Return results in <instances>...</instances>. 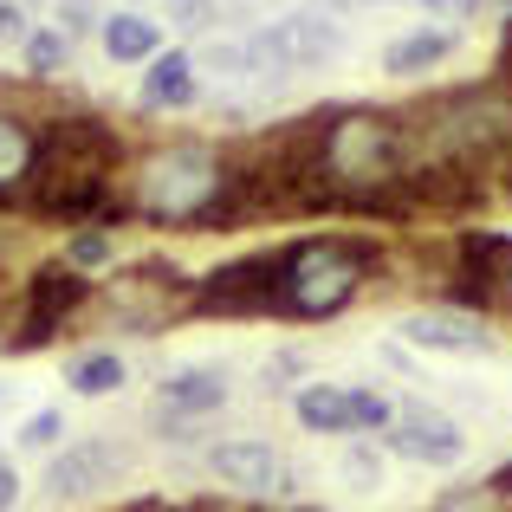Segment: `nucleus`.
I'll return each instance as SVG.
<instances>
[{
  "label": "nucleus",
  "instance_id": "nucleus-1",
  "mask_svg": "<svg viewBox=\"0 0 512 512\" xmlns=\"http://www.w3.org/2000/svg\"><path fill=\"white\" fill-rule=\"evenodd\" d=\"M227 188V163L208 143H169V150L143 156L130 175V208L143 221H169V227H208L214 201Z\"/></svg>",
  "mask_w": 512,
  "mask_h": 512
},
{
  "label": "nucleus",
  "instance_id": "nucleus-2",
  "mask_svg": "<svg viewBox=\"0 0 512 512\" xmlns=\"http://www.w3.org/2000/svg\"><path fill=\"white\" fill-rule=\"evenodd\" d=\"M376 253L363 240H299L286 260V292H279V312L292 318H331L357 299V279Z\"/></svg>",
  "mask_w": 512,
  "mask_h": 512
},
{
  "label": "nucleus",
  "instance_id": "nucleus-3",
  "mask_svg": "<svg viewBox=\"0 0 512 512\" xmlns=\"http://www.w3.org/2000/svg\"><path fill=\"white\" fill-rule=\"evenodd\" d=\"M286 253H253V260H227L188 292L195 312H221V318H253V312H279V292H286Z\"/></svg>",
  "mask_w": 512,
  "mask_h": 512
},
{
  "label": "nucleus",
  "instance_id": "nucleus-4",
  "mask_svg": "<svg viewBox=\"0 0 512 512\" xmlns=\"http://www.w3.org/2000/svg\"><path fill=\"white\" fill-rule=\"evenodd\" d=\"M85 299H91L85 266H72V260L39 266V273L26 279V325H20V338H13V350H39V344H52V338H59V325H65V318H72Z\"/></svg>",
  "mask_w": 512,
  "mask_h": 512
},
{
  "label": "nucleus",
  "instance_id": "nucleus-5",
  "mask_svg": "<svg viewBox=\"0 0 512 512\" xmlns=\"http://www.w3.org/2000/svg\"><path fill=\"white\" fill-rule=\"evenodd\" d=\"M338 46L344 39L325 13H292V20H273L266 33L247 39V59L260 65V72H299V65H325Z\"/></svg>",
  "mask_w": 512,
  "mask_h": 512
},
{
  "label": "nucleus",
  "instance_id": "nucleus-6",
  "mask_svg": "<svg viewBox=\"0 0 512 512\" xmlns=\"http://www.w3.org/2000/svg\"><path fill=\"white\" fill-rule=\"evenodd\" d=\"M292 415H299L312 435H383V422H389V409L370 389H331V383L299 389Z\"/></svg>",
  "mask_w": 512,
  "mask_h": 512
},
{
  "label": "nucleus",
  "instance_id": "nucleus-7",
  "mask_svg": "<svg viewBox=\"0 0 512 512\" xmlns=\"http://www.w3.org/2000/svg\"><path fill=\"white\" fill-rule=\"evenodd\" d=\"M383 448L396 454V461H422V467H454L461 461V428L448 422V415L435 409H402L383 422Z\"/></svg>",
  "mask_w": 512,
  "mask_h": 512
},
{
  "label": "nucleus",
  "instance_id": "nucleus-8",
  "mask_svg": "<svg viewBox=\"0 0 512 512\" xmlns=\"http://www.w3.org/2000/svg\"><path fill=\"white\" fill-rule=\"evenodd\" d=\"M124 467H130L124 448H111V441H78V448H65L59 461L46 467V493L52 500H85V493L111 487Z\"/></svg>",
  "mask_w": 512,
  "mask_h": 512
},
{
  "label": "nucleus",
  "instance_id": "nucleus-9",
  "mask_svg": "<svg viewBox=\"0 0 512 512\" xmlns=\"http://www.w3.org/2000/svg\"><path fill=\"white\" fill-rule=\"evenodd\" d=\"M208 467H214V480L221 487H234V493H279L286 487V461H279L266 441H221V448L208 454Z\"/></svg>",
  "mask_w": 512,
  "mask_h": 512
},
{
  "label": "nucleus",
  "instance_id": "nucleus-10",
  "mask_svg": "<svg viewBox=\"0 0 512 512\" xmlns=\"http://www.w3.org/2000/svg\"><path fill=\"white\" fill-rule=\"evenodd\" d=\"M402 338L422 344V350H448V357H487L493 350V338L467 312H409L402 318Z\"/></svg>",
  "mask_w": 512,
  "mask_h": 512
},
{
  "label": "nucleus",
  "instance_id": "nucleus-11",
  "mask_svg": "<svg viewBox=\"0 0 512 512\" xmlns=\"http://www.w3.org/2000/svg\"><path fill=\"white\" fill-rule=\"evenodd\" d=\"M221 402H227V376L208 370V363H195V370H175L163 383V409H156V422L182 428V422H195V415L221 409Z\"/></svg>",
  "mask_w": 512,
  "mask_h": 512
},
{
  "label": "nucleus",
  "instance_id": "nucleus-12",
  "mask_svg": "<svg viewBox=\"0 0 512 512\" xmlns=\"http://www.w3.org/2000/svg\"><path fill=\"white\" fill-rule=\"evenodd\" d=\"M143 104H150V111H182V104H195V59H188V52H150Z\"/></svg>",
  "mask_w": 512,
  "mask_h": 512
},
{
  "label": "nucleus",
  "instance_id": "nucleus-13",
  "mask_svg": "<svg viewBox=\"0 0 512 512\" xmlns=\"http://www.w3.org/2000/svg\"><path fill=\"white\" fill-rule=\"evenodd\" d=\"M26 175H33V130L0 111V201H20Z\"/></svg>",
  "mask_w": 512,
  "mask_h": 512
},
{
  "label": "nucleus",
  "instance_id": "nucleus-14",
  "mask_svg": "<svg viewBox=\"0 0 512 512\" xmlns=\"http://www.w3.org/2000/svg\"><path fill=\"white\" fill-rule=\"evenodd\" d=\"M156 46H163V33H156V20H143V13H111V20H104V52H111V59L143 65Z\"/></svg>",
  "mask_w": 512,
  "mask_h": 512
},
{
  "label": "nucleus",
  "instance_id": "nucleus-15",
  "mask_svg": "<svg viewBox=\"0 0 512 512\" xmlns=\"http://www.w3.org/2000/svg\"><path fill=\"white\" fill-rule=\"evenodd\" d=\"M448 46H454L448 26H435V33H409V39H396V46L383 52V72H428V65L448 59Z\"/></svg>",
  "mask_w": 512,
  "mask_h": 512
},
{
  "label": "nucleus",
  "instance_id": "nucleus-16",
  "mask_svg": "<svg viewBox=\"0 0 512 512\" xmlns=\"http://www.w3.org/2000/svg\"><path fill=\"white\" fill-rule=\"evenodd\" d=\"M65 383H72L78 396H111V389L124 383V363H117L111 350H91V357L72 363V376H65Z\"/></svg>",
  "mask_w": 512,
  "mask_h": 512
},
{
  "label": "nucleus",
  "instance_id": "nucleus-17",
  "mask_svg": "<svg viewBox=\"0 0 512 512\" xmlns=\"http://www.w3.org/2000/svg\"><path fill=\"white\" fill-rule=\"evenodd\" d=\"M65 59H72V33H52V26L26 33V72H33V78L65 72Z\"/></svg>",
  "mask_w": 512,
  "mask_h": 512
},
{
  "label": "nucleus",
  "instance_id": "nucleus-18",
  "mask_svg": "<svg viewBox=\"0 0 512 512\" xmlns=\"http://www.w3.org/2000/svg\"><path fill=\"white\" fill-rule=\"evenodd\" d=\"M59 435H65V415H59V409H39V415H26V428H20V448H52Z\"/></svg>",
  "mask_w": 512,
  "mask_h": 512
},
{
  "label": "nucleus",
  "instance_id": "nucleus-19",
  "mask_svg": "<svg viewBox=\"0 0 512 512\" xmlns=\"http://www.w3.org/2000/svg\"><path fill=\"white\" fill-rule=\"evenodd\" d=\"M104 260H111V234H98V227H91V234L72 240V266H104Z\"/></svg>",
  "mask_w": 512,
  "mask_h": 512
},
{
  "label": "nucleus",
  "instance_id": "nucleus-20",
  "mask_svg": "<svg viewBox=\"0 0 512 512\" xmlns=\"http://www.w3.org/2000/svg\"><path fill=\"white\" fill-rule=\"evenodd\" d=\"M493 299L512 305V247H506V240L493 247Z\"/></svg>",
  "mask_w": 512,
  "mask_h": 512
},
{
  "label": "nucleus",
  "instance_id": "nucleus-21",
  "mask_svg": "<svg viewBox=\"0 0 512 512\" xmlns=\"http://www.w3.org/2000/svg\"><path fill=\"white\" fill-rule=\"evenodd\" d=\"M169 13H175V26H208L214 0H169Z\"/></svg>",
  "mask_w": 512,
  "mask_h": 512
},
{
  "label": "nucleus",
  "instance_id": "nucleus-22",
  "mask_svg": "<svg viewBox=\"0 0 512 512\" xmlns=\"http://www.w3.org/2000/svg\"><path fill=\"white\" fill-rule=\"evenodd\" d=\"M20 33H26V13L13 0H0V39H20Z\"/></svg>",
  "mask_w": 512,
  "mask_h": 512
},
{
  "label": "nucleus",
  "instance_id": "nucleus-23",
  "mask_svg": "<svg viewBox=\"0 0 512 512\" xmlns=\"http://www.w3.org/2000/svg\"><path fill=\"white\" fill-rule=\"evenodd\" d=\"M441 512H487V493H461V500H448Z\"/></svg>",
  "mask_w": 512,
  "mask_h": 512
},
{
  "label": "nucleus",
  "instance_id": "nucleus-24",
  "mask_svg": "<svg viewBox=\"0 0 512 512\" xmlns=\"http://www.w3.org/2000/svg\"><path fill=\"white\" fill-rule=\"evenodd\" d=\"M13 493H20V480H13V467L0 461V506H13Z\"/></svg>",
  "mask_w": 512,
  "mask_h": 512
},
{
  "label": "nucleus",
  "instance_id": "nucleus-25",
  "mask_svg": "<svg viewBox=\"0 0 512 512\" xmlns=\"http://www.w3.org/2000/svg\"><path fill=\"white\" fill-rule=\"evenodd\" d=\"M428 7H467V0H428Z\"/></svg>",
  "mask_w": 512,
  "mask_h": 512
},
{
  "label": "nucleus",
  "instance_id": "nucleus-26",
  "mask_svg": "<svg viewBox=\"0 0 512 512\" xmlns=\"http://www.w3.org/2000/svg\"><path fill=\"white\" fill-rule=\"evenodd\" d=\"M0 512H13V506H0Z\"/></svg>",
  "mask_w": 512,
  "mask_h": 512
}]
</instances>
